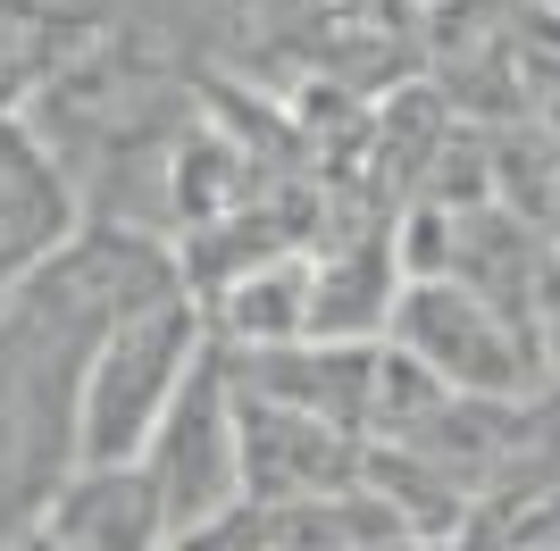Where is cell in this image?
<instances>
[{
  "mask_svg": "<svg viewBox=\"0 0 560 551\" xmlns=\"http://www.w3.org/2000/svg\"><path fill=\"white\" fill-rule=\"evenodd\" d=\"M210 351H201L192 301L117 309L109 335L84 360V385H75V468H126V459H142V443L160 435L167 401L185 392V376Z\"/></svg>",
  "mask_w": 560,
  "mask_h": 551,
  "instance_id": "6da1fadb",
  "label": "cell"
},
{
  "mask_svg": "<svg viewBox=\"0 0 560 551\" xmlns=\"http://www.w3.org/2000/svg\"><path fill=\"white\" fill-rule=\"evenodd\" d=\"M142 468L160 484V509H167L176 543L243 502V392H234L226 360H201L185 376V392L160 418V435L142 443Z\"/></svg>",
  "mask_w": 560,
  "mask_h": 551,
  "instance_id": "7a4b0ae2",
  "label": "cell"
},
{
  "mask_svg": "<svg viewBox=\"0 0 560 551\" xmlns=\"http://www.w3.org/2000/svg\"><path fill=\"white\" fill-rule=\"evenodd\" d=\"M394 343H401V360H419L427 376H444L468 401H536V385H544L536 335H518L493 301H477L452 276L410 284V301L394 309Z\"/></svg>",
  "mask_w": 560,
  "mask_h": 551,
  "instance_id": "3957f363",
  "label": "cell"
},
{
  "mask_svg": "<svg viewBox=\"0 0 560 551\" xmlns=\"http://www.w3.org/2000/svg\"><path fill=\"white\" fill-rule=\"evenodd\" d=\"M335 493H369V443L243 392V502H335Z\"/></svg>",
  "mask_w": 560,
  "mask_h": 551,
  "instance_id": "277c9868",
  "label": "cell"
},
{
  "mask_svg": "<svg viewBox=\"0 0 560 551\" xmlns=\"http://www.w3.org/2000/svg\"><path fill=\"white\" fill-rule=\"evenodd\" d=\"M234 385L252 401H277V410H302V418H327L343 435H360L376 410V351L369 343H277V351H252V360H226Z\"/></svg>",
  "mask_w": 560,
  "mask_h": 551,
  "instance_id": "5b68a950",
  "label": "cell"
},
{
  "mask_svg": "<svg viewBox=\"0 0 560 551\" xmlns=\"http://www.w3.org/2000/svg\"><path fill=\"white\" fill-rule=\"evenodd\" d=\"M43 535L59 551H167V509L142 459L126 468H75L43 509Z\"/></svg>",
  "mask_w": 560,
  "mask_h": 551,
  "instance_id": "8992f818",
  "label": "cell"
},
{
  "mask_svg": "<svg viewBox=\"0 0 560 551\" xmlns=\"http://www.w3.org/2000/svg\"><path fill=\"white\" fill-rule=\"evenodd\" d=\"M310 301H318V276L310 268H268V276H243L226 293V326L259 351L310 343Z\"/></svg>",
  "mask_w": 560,
  "mask_h": 551,
  "instance_id": "52a82bcc",
  "label": "cell"
},
{
  "mask_svg": "<svg viewBox=\"0 0 560 551\" xmlns=\"http://www.w3.org/2000/svg\"><path fill=\"white\" fill-rule=\"evenodd\" d=\"M536 351H544V376L560 385V268H544L536 284Z\"/></svg>",
  "mask_w": 560,
  "mask_h": 551,
  "instance_id": "ba28073f",
  "label": "cell"
},
{
  "mask_svg": "<svg viewBox=\"0 0 560 551\" xmlns=\"http://www.w3.org/2000/svg\"><path fill=\"white\" fill-rule=\"evenodd\" d=\"M9 551H59V543H50V535L34 527V535H25V543H9Z\"/></svg>",
  "mask_w": 560,
  "mask_h": 551,
  "instance_id": "9c48e42d",
  "label": "cell"
}]
</instances>
